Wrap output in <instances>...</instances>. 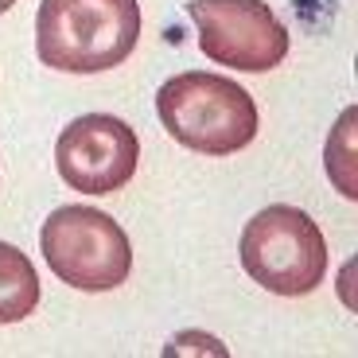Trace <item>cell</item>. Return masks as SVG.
Segmentation results:
<instances>
[{
  "instance_id": "cell-9",
  "label": "cell",
  "mask_w": 358,
  "mask_h": 358,
  "mask_svg": "<svg viewBox=\"0 0 358 358\" xmlns=\"http://www.w3.org/2000/svg\"><path fill=\"white\" fill-rule=\"evenodd\" d=\"M12 4H16V0H0V16H4V12H12Z\"/></svg>"
},
{
  "instance_id": "cell-1",
  "label": "cell",
  "mask_w": 358,
  "mask_h": 358,
  "mask_svg": "<svg viewBox=\"0 0 358 358\" xmlns=\"http://www.w3.org/2000/svg\"><path fill=\"white\" fill-rule=\"evenodd\" d=\"M141 27L136 0H39L36 51L51 71L101 74L136 51Z\"/></svg>"
},
{
  "instance_id": "cell-3",
  "label": "cell",
  "mask_w": 358,
  "mask_h": 358,
  "mask_svg": "<svg viewBox=\"0 0 358 358\" xmlns=\"http://www.w3.org/2000/svg\"><path fill=\"white\" fill-rule=\"evenodd\" d=\"M242 268L273 296H308L327 277V242L323 230L300 206L273 203L245 222Z\"/></svg>"
},
{
  "instance_id": "cell-8",
  "label": "cell",
  "mask_w": 358,
  "mask_h": 358,
  "mask_svg": "<svg viewBox=\"0 0 358 358\" xmlns=\"http://www.w3.org/2000/svg\"><path fill=\"white\" fill-rule=\"evenodd\" d=\"M327 176L347 199L358 195L355 187V109H343L339 125L331 129L327 141Z\"/></svg>"
},
{
  "instance_id": "cell-6",
  "label": "cell",
  "mask_w": 358,
  "mask_h": 358,
  "mask_svg": "<svg viewBox=\"0 0 358 358\" xmlns=\"http://www.w3.org/2000/svg\"><path fill=\"white\" fill-rule=\"evenodd\" d=\"M141 141L129 121L113 113H82L59 133L55 168L66 187L82 195H113L136 176Z\"/></svg>"
},
{
  "instance_id": "cell-5",
  "label": "cell",
  "mask_w": 358,
  "mask_h": 358,
  "mask_svg": "<svg viewBox=\"0 0 358 358\" xmlns=\"http://www.w3.org/2000/svg\"><path fill=\"white\" fill-rule=\"evenodd\" d=\"M191 24L210 63L245 74H265L288 59V27L265 0H191Z\"/></svg>"
},
{
  "instance_id": "cell-7",
  "label": "cell",
  "mask_w": 358,
  "mask_h": 358,
  "mask_svg": "<svg viewBox=\"0 0 358 358\" xmlns=\"http://www.w3.org/2000/svg\"><path fill=\"white\" fill-rule=\"evenodd\" d=\"M39 273L24 250L0 242V323H20L39 308Z\"/></svg>"
},
{
  "instance_id": "cell-4",
  "label": "cell",
  "mask_w": 358,
  "mask_h": 358,
  "mask_svg": "<svg viewBox=\"0 0 358 358\" xmlns=\"http://www.w3.org/2000/svg\"><path fill=\"white\" fill-rule=\"evenodd\" d=\"M39 253L55 277L78 292H113L133 273L129 234L98 206L51 210L39 230Z\"/></svg>"
},
{
  "instance_id": "cell-2",
  "label": "cell",
  "mask_w": 358,
  "mask_h": 358,
  "mask_svg": "<svg viewBox=\"0 0 358 358\" xmlns=\"http://www.w3.org/2000/svg\"><path fill=\"white\" fill-rule=\"evenodd\" d=\"M156 113L171 141L203 156H234L257 136V101L226 74L183 71L156 94Z\"/></svg>"
}]
</instances>
